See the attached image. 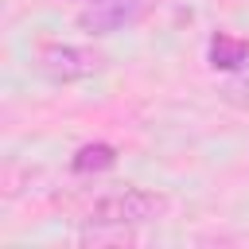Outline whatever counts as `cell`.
I'll return each mask as SVG.
<instances>
[{
  "label": "cell",
  "mask_w": 249,
  "mask_h": 249,
  "mask_svg": "<svg viewBox=\"0 0 249 249\" xmlns=\"http://www.w3.org/2000/svg\"><path fill=\"white\" fill-rule=\"evenodd\" d=\"M105 66V54L93 47H74V43H47L35 51V70L47 82H82Z\"/></svg>",
  "instance_id": "2"
},
{
  "label": "cell",
  "mask_w": 249,
  "mask_h": 249,
  "mask_svg": "<svg viewBox=\"0 0 249 249\" xmlns=\"http://www.w3.org/2000/svg\"><path fill=\"white\" fill-rule=\"evenodd\" d=\"M167 210H171L167 195L124 187V191L105 195L89 206V226H124V230H132V226H148V222L167 218Z\"/></svg>",
  "instance_id": "1"
},
{
  "label": "cell",
  "mask_w": 249,
  "mask_h": 249,
  "mask_svg": "<svg viewBox=\"0 0 249 249\" xmlns=\"http://www.w3.org/2000/svg\"><path fill=\"white\" fill-rule=\"evenodd\" d=\"M140 8H144V0H93V8H86L78 16V23L89 35H105V31H117V27L132 23L140 16Z\"/></svg>",
  "instance_id": "3"
},
{
  "label": "cell",
  "mask_w": 249,
  "mask_h": 249,
  "mask_svg": "<svg viewBox=\"0 0 249 249\" xmlns=\"http://www.w3.org/2000/svg\"><path fill=\"white\" fill-rule=\"evenodd\" d=\"M113 163H117V152H113V144H82V148L74 152V160H70V167H74L78 175L109 171Z\"/></svg>",
  "instance_id": "5"
},
{
  "label": "cell",
  "mask_w": 249,
  "mask_h": 249,
  "mask_svg": "<svg viewBox=\"0 0 249 249\" xmlns=\"http://www.w3.org/2000/svg\"><path fill=\"white\" fill-rule=\"evenodd\" d=\"M245 58H249V43H245V39H233V35H222V31L210 39V66H218V70H237Z\"/></svg>",
  "instance_id": "4"
}]
</instances>
